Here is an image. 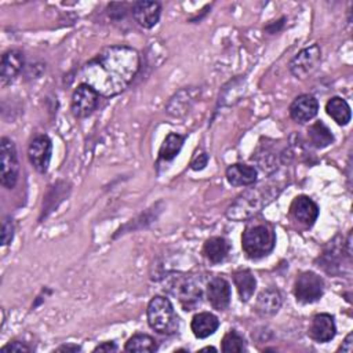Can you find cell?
<instances>
[{
	"instance_id": "obj_12",
	"label": "cell",
	"mask_w": 353,
	"mask_h": 353,
	"mask_svg": "<svg viewBox=\"0 0 353 353\" xmlns=\"http://www.w3.org/2000/svg\"><path fill=\"white\" fill-rule=\"evenodd\" d=\"M290 212H291L292 218L295 221H298L301 225L310 228L317 221L319 205L309 196L299 194L292 200V203L290 205Z\"/></svg>"
},
{
	"instance_id": "obj_20",
	"label": "cell",
	"mask_w": 353,
	"mask_h": 353,
	"mask_svg": "<svg viewBox=\"0 0 353 353\" xmlns=\"http://www.w3.org/2000/svg\"><path fill=\"white\" fill-rule=\"evenodd\" d=\"M230 251V245L226 239L221 236H214L205 240L203 245V255L210 263H221L226 259Z\"/></svg>"
},
{
	"instance_id": "obj_23",
	"label": "cell",
	"mask_w": 353,
	"mask_h": 353,
	"mask_svg": "<svg viewBox=\"0 0 353 353\" xmlns=\"http://www.w3.org/2000/svg\"><path fill=\"white\" fill-rule=\"evenodd\" d=\"M307 138H309L310 143L317 149L327 148L328 145H331L334 142V135H332L331 130L321 120L314 121L312 125H309Z\"/></svg>"
},
{
	"instance_id": "obj_25",
	"label": "cell",
	"mask_w": 353,
	"mask_h": 353,
	"mask_svg": "<svg viewBox=\"0 0 353 353\" xmlns=\"http://www.w3.org/2000/svg\"><path fill=\"white\" fill-rule=\"evenodd\" d=\"M124 349L127 352H137V353H152L157 350L156 339L148 334H134L127 342Z\"/></svg>"
},
{
	"instance_id": "obj_16",
	"label": "cell",
	"mask_w": 353,
	"mask_h": 353,
	"mask_svg": "<svg viewBox=\"0 0 353 353\" xmlns=\"http://www.w3.org/2000/svg\"><path fill=\"white\" fill-rule=\"evenodd\" d=\"M23 63H25V58L22 51L14 50V48L6 51L1 57V63H0L1 84L6 85L7 83L12 81L22 70Z\"/></svg>"
},
{
	"instance_id": "obj_8",
	"label": "cell",
	"mask_w": 353,
	"mask_h": 353,
	"mask_svg": "<svg viewBox=\"0 0 353 353\" xmlns=\"http://www.w3.org/2000/svg\"><path fill=\"white\" fill-rule=\"evenodd\" d=\"M99 94L87 83H80L73 94L70 101V110L74 117L84 119L88 117L99 103Z\"/></svg>"
},
{
	"instance_id": "obj_17",
	"label": "cell",
	"mask_w": 353,
	"mask_h": 353,
	"mask_svg": "<svg viewBox=\"0 0 353 353\" xmlns=\"http://www.w3.org/2000/svg\"><path fill=\"white\" fill-rule=\"evenodd\" d=\"M225 176L232 186H251L256 182L258 171L254 165L234 163L226 168Z\"/></svg>"
},
{
	"instance_id": "obj_5",
	"label": "cell",
	"mask_w": 353,
	"mask_h": 353,
	"mask_svg": "<svg viewBox=\"0 0 353 353\" xmlns=\"http://www.w3.org/2000/svg\"><path fill=\"white\" fill-rule=\"evenodd\" d=\"M0 168L1 185L7 189H12L18 181L19 163L15 143L7 137H3L0 141Z\"/></svg>"
},
{
	"instance_id": "obj_33",
	"label": "cell",
	"mask_w": 353,
	"mask_h": 353,
	"mask_svg": "<svg viewBox=\"0 0 353 353\" xmlns=\"http://www.w3.org/2000/svg\"><path fill=\"white\" fill-rule=\"evenodd\" d=\"M80 350H81V347L79 345H74V343L62 345V346L55 349V352H72V353H76V352H80Z\"/></svg>"
},
{
	"instance_id": "obj_3",
	"label": "cell",
	"mask_w": 353,
	"mask_h": 353,
	"mask_svg": "<svg viewBox=\"0 0 353 353\" xmlns=\"http://www.w3.org/2000/svg\"><path fill=\"white\" fill-rule=\"evenodd\" d=\"M277 193L272 192V188L259 186L252 188L241 193L228 208L226 216L233 221H245L255 216L263 205L270 203Z\"/></svg>"
},
{
	"instance_id": "obj_14",
	"label": "cell",
	"mask_w": 353,
	"mask_h": 353,
	"mask_svg": "<svg viewBox=\"0 0 353 353\" xmlns=\"http://www.w3.org/2000/svg\"><path fill=\"white\" fill-rule=\"evenodd\" d=\"M205 296L208 303L215 310H225L229 306L230 298H232V290H230L229 281L223 277L211 279L205 288Z\"/></svg>"
},
{
	"instance_id": "obj_29",
	"label": "cell",
	"mask_w": 353,
	"mask_h": 353,
	"mask_svg": "<svg viewBox=\"0 0 353 353\" xmlns=\"http://www.w3.org/2000/svg\"><path fill=\"white\" fill-rule=\"evenodd\" d=\"M208 153H205V152H201L200 154H197V156H194L193 157V160H192V163H190V168L193 170V171H200V170H203V168H205V165L208 164Z\"/></svg>"
},
{
	"instance_id": "obj_31",
	"label": "cell",
	"mask_w": 353,
	"mask_h": 353,
	"mask_svg": "<svg viewBox=\"0 0 353 353\" xmlns=\"http://www.w3.org/2000/svg\"><path fill=\"white\" fill-rule=\"evenodd\" d=\"M352 341H353V334L349 332L338 350H342V352H346V353H352V350H353V342Z\"/></svg>"
},
{
	"instance_id": "obj_2",
	"label": "cell",
	"mask_w": 353,
	"mask_h": 353,
	"mask_svg": "<svg viewBox=\"0 0 353 353\" xmlns=\"http://www.w3.org/2000/svg\"><path fill=\"white\" fill-rule=\"evenodd\" d=\"M276 245V233L266 221H250L241 234V248L247 258L261 259L269 255Z\"/></svg>"
},
{
	"instance_id": "obj_30",
	"label": "cell",
	"mask_w": 353,
	"mask_h": 353,
	"mask_svg": "<svg viewBox=\"0 0 353 353\" xmlns=\"http://www.w3.org/2000/svg\"><path fill=\"white\" fill-rule=\"evenodd\" d=\"M117 345L113 341H106L94 347V352H116Z\"/></svg>"
},
{
	"instance_id": "obj_27",
	"label": "cell",
	"mask_w": 353,
	"mask_h": 353,
	"mask_svg": "<svg viewBox=\"0 0 353 353\" xmlns=\"http://www.w3.org/2000/svg\"><path fill=\"white\" fill-rule=\"evenodd\" d=\"M14 237V222L10 216L3 221L1 226V245H8Z\"/></svg>"
},
{
	"instance_id": "obj_22",
	"label": "cell",
	"mask_w": 353,
	"mask_h": 353,
	"mask_svg": "<svg viewBox=\"0 0 353 353\" xmlns=\"http://www.w3.org/2000/svg\"><path fill=\"white\" fill-rule=\"evenodd\" d=\"M325 112L339 125L349 124L352 119L350 106L341 97H332L331 99H328V102L325 103Z\"/></svg>"
},
{
	"instance_id": "obj_9",
	"label": "cell",
	"mask_w": 353,
	"mask_h": 353,
	"mask_svg": "<svg viewBox=\"0 0 353 353\" xmlns=\"http://www.w3.org/2000/svg\"><path fill=\"white\" fill-rule=\"evenodd\" d=\"M171 292L178 298L183 310H193L201 298V290L197 283L188 276H176L171 281Z\"/></svg>"
},
{
	"instance_id": "obj_1",
	"label": "cell",
	"mask_w": 353,
	"mask_h": 353,
	"mask_svg": "<svg viewBox=\"0 0 353 353\" xmlns=\"http://www.w3.org/2000/svg\"><path fill=\"white\" fill-rule=\"evenodd\" d=\"M141 66L139 52L128 46H109L92 57L81 69V80L101 97L121 94L134 80Z\"/></svg>"
},
{
	"instance_id": "obj_4",
	"label": "cell",
	"mask_w": 353,
	"mask_h": 353,
	"mask_svg": "<svg viewBox=\"0 0 353 353\" xmlns=\"http://www.w3.org/2000/svg\"><path fill=\"white\" fill-rule=\"evenodd\" d=\"M149 327L161 335H174L179 330V317L171 301L163 295L153 296L146 307Z\"/></svg>"
},
{
	"instance_id": "obj_24",
	"label": "cell",
	"mask_w": 353,
	"mask_h": 353,
	"mask_svg": "<svg viewBox=\"0 0 353 353\" xmlns=\"http://www.w3.org/2000/svg\"><path fill=\"white\" fill-rule=\"evenodd\" d=\"M183 141H185V138L181 134L170 132L164 138V141L159 149V160L160 161H171L174 157H176V154L179 153V150L183 146Z\"/></svg>"
},
{
	"instance_id": "obj_7",
	"label": "cell",
	"mask_w": 353,
	"mask_h": 353,
	"mask_svg": "<svg viewBox=\"0 0 353 353\" xmlns=\"http://www.w3.org/2000/svg\"><path fill=\"white\" fill-rule=\"evenodd\" d=\"M321 50L317 44L302 48L288 63V69L296 79L309 77L320 65Z\"/></svg>"
},
{
	"instance_id": "obj_13",
	"label": "cell",
	"mask_w": 353,
	"mask_h": 353,
	"mask_svg": "<svg viewBox=\"0 0 353 353\" xmlns=\"http://www.w3.org/2000/svg\"><path fill=\"white\" fill-rule=\"evenodd\" d=\"M335 334L336 325L334 316H331L330 313H319L313 316L307 330V335L310 339L317 343H325L334 339Z\"/></svg>"
},
{
	"instance_id": "obj_18",
	"label": "cell",
	"mask_w": 353,
	"mask_h": 353,
	"mask_svg": "<svg viewBox=\"0 0 353 353\" xmlns=\"http://www.w3.org/2000/svg\"><path fill=\"white\" fill-rule=\"evenodd\" d=\"M283 305V296L276 288H266L261 291L255 301V312L262 317L276 314Z\"/></svg>"
},
{
	"instance_id": "obj_11",
	"label": "cell",
	"mask_w": 353,
	"mask_h": 353,
	"mask_svg": "<svg viewBox=\"0 0 353 353\" xmlns=\"http://www.w3.org/2000/svg\"><path fill=\"white\" fill-rule=\"evenodd\" d=\"M131 15L134 21L143 29H152L157 25L161 15V4L159 1H135L131 4Z\"/></svg>"
},
{
	"instance_id": "obj_10",
	"label": "cell",
	"mask_w": 353,
	"mask_h": 353,
	"mask_svg": "<svg viewBox=\"0 0 353 353\" xmlns=\"http://www.w3.org/2000/svg\"><path fill=\"white\" fill-rule=\"evenodd\" d=\"M51 153H52V142L51 139L44 135H36L28 148V159L32 164V167L40 172V174H46L50 165V160H51Z\"/></svg>"
},
{
	"instance_id": "obj_21",
	"label": "cell",
	"mask_w": 353,
	"mask_h": 353,
	"mask_svg": "<svg viewBox=\"0 0 353 353\" xmlns=\"http://www.w3.org/2000/svg\"><path fill=\"white\" fill-rule=\"evenodd\" d=\"M232 277L240 299L243 302L250 301V298H252L256 288V280L254 273L250 269H240V270H236Z\"/></svg>"
},
{
	"instance_id": "obj_26",
	"label": "cell",
	"mask_w": 353,
	"mask_h": 353,
	"mask_svg": "<svg viewBox=\"0 0 353 353\" xmlns=\"http://www.w3.org/2000/svg\"><path fill=\"white\" fill-rule=\"evenodd\" d=\"M221 350L223 353H241L245 352V339L236 331V330H229L225 336L222 338L221 343Z\"/></svg>"
},
{
	"instance_id": "obj_28",
	"label": "cell",
	"mask_w": 353,
	"mask_h": 353,
	"mask_svg": "<svg viewBox=\"0 0 353 353\" xmlns=\"http://www.w3.org/2000/svg\"><path fill=\"white\" fill-rule=\"evenodd\" d=\"M0 350L3 353H22V352H32V347L22 341H10Z\"/></svg>"
},
{
	"instance_id": "obj_32",
	"label": "cell",
	"mask_w": 353,
	"mask_h": 353,
	"mask_svg": "<svg viewBox=\"0 0 353 353\" xmlns=\"http://www.w3.org/2000/svg\"><path fill=\"white\" fill-rule=\"evenodd\" d=\"M284 21H285V18L284 17H281L279 21H274L276 23H273V22H270L269 25H266V32H269L270 34H273V33H277L281 28H283V25H284Z\"/></svg>"
},
{
	"instance_id": "obj_15",
	"label": "cell",
	"mask_w": 353,
	"mask_h": 353,
	"mask_svg": "<svg viewBox=\"0 0 353 353\" xmlns=\"http://www.w3.org/2000/svg\"><path fill=\"white\" fill-rule=\"evenodd\" d=\"M319 112V102L310 94L298 95L290 105V116L294 121L305 124L316 117Z\"/></svg>"
},
{
	"instance_id": "obj_34",
	"label": "cell",
	"mask_w": 353,
	"mask_h": 353,
	"mask_svg": "<svg viewBox=\"0 0 353 353\" xmlns=\"http://www.w3.org/2000/svg\"><path fill=\"white\" fill-rule=\"evenodd\" d=\"M208 350H211V352H216V349H215L214 346H205V347H203V349H201V352H208Z\"/></svg>"
},
{
	"instance_id": "obj_6",
	"label": "cell",
	"mask_w": 353,
	"mask_h": 353,
	"mask_svg": "<svg viewBox=\"0 0 353 353\" xmlns=\"http://www.w3.org/2000/svg\"><path fill=\"white\" fill-rule=\"evenodd\" d=\"M324 294L323 279L310 270L298 274L294 283V295L299 303L307 305L319 301Z\"/></svg>"
},
{
	"instance_id": "obj_19",
	"label": "cell",
	"mask_w": 353,
	"mask_h": 353,
	"mask_svg": "<svg viewBox=\"0 0 353 353\" xmlns=\"http://www.w3.org/2000/svg\"><path fill=\"white\" fill-rule=\"evenodd\" d=\"M219 327V320L215 314L210 312L196 313L190 321V330L193 335L199 339H204L212 335Z\"/></svg>"
}]
</instances>
